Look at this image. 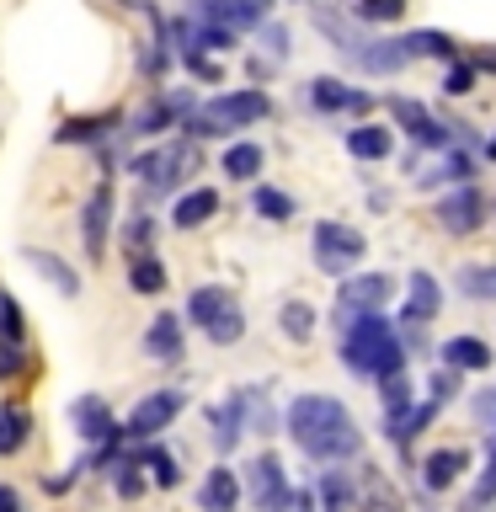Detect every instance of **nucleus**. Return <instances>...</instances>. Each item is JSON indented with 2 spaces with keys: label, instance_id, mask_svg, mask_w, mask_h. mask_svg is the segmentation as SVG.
<instances>
[{
  "label": "nucleus",
  "instance_id": "6e6552de",
  "mask_svg": "<svg viewBox=\"0 0 496 512\" xmlns=\"http://www.w3.org/2000/svg\"><path fill=\"white\" fill-rule=\"evenodd\" d=\"M267 11H272V0H192V22H208V27H224V32L262 27Z\"/></svg>",
  "mask_w": 496,
  "mask_h": 512
},
{
  "label": "nucleus",
  "instance_id": "7ed1b4c3",
  "mask_svg": "<svg viewBox=\"0 0 496 512\" xmlns=\"http://www.w3.org/2000/svg\"><path fill=\"white\" fill-rule=\"evenodd\" d=\"M267 112H272V96L256 91V86H246V91H219V96H208V102L192 107L176 128H182L187 139H219V134H235V128L262 123Z\"/></svg>",
  "mask_w": 496,
  "mask_h": 512
},
{
  "label": "nucleus",
  "instance_id": "72a5a7b5",
  "mask_svg": "<svg viewBox=\"0 0 496 512\" xmlns=\"http://www.w3.org/2000/svg\"><path fill=\"white\" fill-rule=\"evenodd\" d=\"M32 438V411L27 406H6L0 411V454H16Z\"/></svg>",
  "mask_w": 496,
  "mask_h": 512
},
{
  "label": "nucleus",
  "instance_id": "79ce46f5",
  "mask_svg": "<svg viewBox=\"0 0 496 512\" xmlns=\"http://www.w3.org/2000/svg\"><path fill=\"white\" fill-rule=\"evenodd\" d=\"M150 240H155V219L150 214H134V219H128V230H123V251L128 256H144V251H150Z\"/></svg>",
  "mask_w": 496,
  "mask_h": 512
},
{
  "label": "nucleus",
  "instance_id": "f704fd0d",
  "mask_svg": "<svg viewBox=\"0 0 496 512\" xmlns=\"http://www.w3.org/2000/svg\"><path fill=\"white\" fill-rule=\"evenodd\" d=\"M315 496H320V512H352V480H347L342 470H326V475H320Z\"/></svg>",
  "mask_w": 496,
  "mask_h": 512
},
{
  "label": "nucleus",
  "instance_id": "b1692460",
  "mask_svg": "<svg viewBox=\"0 0 496 512\" xmlns=\"http://www.w3.org/2000/svg\"><path fill=\"white\" fill-rule=\"evenodd\" d=\"M208 422H214V448L219 454H235V443L246 438V400H240V390L224 400V406H214Z\"/></svg>",
  "mask_w": 496,
  "mask_h": 512
},
{
  "label": "nucleus",
  "instance_id": "20e7f679",
  "mask_svg": "<svg viewBox=\"0 0 496 512\" xmlns=\"http://www.w3.org/2000/svg\"><path fill=\"white\" fill-rule=\"evenodd\" d=\"M128 171L139 176V198L144 192H176L187 182L192 171H198V144H160V150H144L128 160Z\"/></svg>",
  "mask_w": 496,
  "mask_h": 512
},
{
  "label": "nucleus",
  "instance_id": "6e6d98bb",
  "mask_svg": "<svg viewBox=\"0 0 496 512\" xmlns=\"http://www.w3.org/2000/svg\"><path fill=\"white\" fill-rule=\"evenodd\" d=\"M491 448H496V443H491Z\"/></svg>",
  "mask_w": 496,
  "mask_h": 512
},
{
  "label": "nucleus",
  "instance_id": "9d476101",
  "mask_svg": "<svg viewBox=\"0 0 496 512\" xmlns=\"http://www.w3.org/2000/svg\"><path fill=\"white\" fill-rule=\"evenodd\" d=\"M240 491H251V507H256V512H278L283 496H288L283 459H278V454H256V459L246 464V486H240Z\"/></svg>",
  "mask_w": 496,
  "mask_h": 512
},
{
  "label": "nucleus",
  "instance_id": "de8ad7c7",
  "mask_svg": "<svg viewBox=\"0 0 496 512\" xmlns=\"http://www.w3.org/2000/svg\"><path fill=\"white\" fill-rule=\"evenodd\" d=\"M262 48L272 59H288V27L283 22H262Z\"/></svg>",
  "mask_w": 496,
  "mask_h": 512
},
{
  "label": "nucleus",
  "instance_id": "58836bf2",
  "mask_svg": "<svg viewBox=\"0 0 496 512\" xmlns=\"http://www.w3.org/2000/svg\"><path fill=\"white\" fill-rule=\"evenodd\" d=\"M251 208H256L267 224H288V219H294V198H288L283 187H256V192H251Z\"/></svg>",
  "mask_w": 496,
  "mask_h": 512
},
{
  "label": "nucleus",
  "instance_id": "9b49d317",
  "mask_svg": "<svg viewBox=\"0 0 496 512\" xmlns=\"http://www.w3.org/2000/svg\"><path fill=\"white\" fill-rule=\"evenodd\" d=\"M112 208H118L112 182H96V192L86 198V208H80V240H86V262H96V267H102V251H107V235H112Z\"/></svg>",
  "mask_w": 496,
  "mask_h": 512
},
{
  "label": "nucleus",
  "instance_id": "8fccbe9b",
  "mask_svg": "<svg viewBox=\"0 0 496 512\" xmlns=\"http://www.w3.org/2000/svg\"><path fill=\"white\" fill-rule=\"evenodd\" d=\"M182 64H187V70L198 75V80H219V64L208 59V54H192V48H187V54H182Z\"/></svg>",
  "mask_w": 496,
  "mask_h": 512
},
{
  "label": "nucleus",
  "instance_id": "473e14b6",
  "mask_svg": "<svg viewBox=\"0 0 496 512\" xmlns=\"http://www.w3.org/2000/svg\"><path fill=\"white\" fill-rule=\"evenodd\" d=\"M203 331H208V342H214V347H235L240 336H246V310H240V299L224 304V310H219L214 320H208Z\"/></svg>",
  "mask_w": 496,
  "mask_h": 512
},
{
  "label": "nucleus",
  "instance_id": "c9c22d12",
  "mask_svg": "<svg viewBox=\"0 0 496 512\" xmlns=\"http://www.w3.org/2000/svg\"><path fill=\"white\" fill-rule=\"evenodd\" d=\"M358 512H406V507H400V496H395V486H390L384 475H363Z\"/></svg>",
  "mask_w": 496,
  "mask_h": 512
},
{
  "label": "nucleus",
  "instance_id": "1a4fd4ad",
  "mask_svg": "<svg viewBox=\"0 0 496 512\" xmlns=\"http://www.w3.org/2000/svg\"><path fill=\"white\" fill-rule=\"evenodd\" d=\"M390 118L406 128V134L422 144V150H454V128L438 123L422 102H411V96H390Z\"/></svg>",
  "mask_w": 496,
  "mask_h": 512
},
{
  "label": "nucleus",
  "instance_id": "09e8293b",
  "mask_svg": "<svg viewBox=\"0 0 496 512\" xmlns=\"http://www.w3.org/2000/svg\"><path fill=\"white\" fill-rule=\"evenodd\" d=\"M496 502V448H491V464H486V475H480V486H475V507H486Z\"/></svg>",
  "mask_w": 496,
  "mask_h": 512
},
{
  "label": "nucleus",
  "instance_id": "4468645a",
  "mask_svg": "<svg viewBox=\"0 0 496 512\" xmlns=\"http://www.w3.org/2000/svg\"><path fill=\"white\" fill-rule=\"evenodd\" d=\"M315 27L326 32V38H331V48H336L342 59H352V64H363L368 43H374V38H368V32H363L358 22H352L347 11H336V6H315Z\"/></svg>",
  "mask_w": 496,
  "mask_h": 512
},
{
  "label": "nucleus",
  "instance_id": "7c9ffc66",
  "mask_svg": "<svg viewBox=\"0 0 496 512\" xmlns=\"http://www.w3.org/2000/svg\"><path fill=\"white\" fill-rule=\"evenodd\" d=\"M230 299H235V294H230L224 283H203V288H192V294H187V320H192V326H208V320H214Z\"/></svg>",
  "mask_w": 496,
  "mask_h": 512
},
{
  "label": "nucleus",
  "instance_id": "c03bdc74",
  "mask_svg": "<svg viewBox=\"0 0 496 512\" xmlns=\"http://www.w3.org/2000/svg\"><path fill=\"white\" fill-rule=\"evenodd\" d=\"M379 400H384V411H400V406H411V379H406V374H390V379H379Z\"/></svg>",
  "mask_w": 496,
  "mask_h": 512
},
{
  "label": "nucleus",
  "instance_id": "5fc2aeb1",
  "mask_svg": "<svg viewBox=\"0 0 496 512\" xmlns=\"http://www.w3.org/2000/svg\"><path fill=\"white\" fill-rule=\"evenodd\" d=\"M470 64H475V70H496V48H480Z\"/></svg>",
  "mask_w": 496,
  "mask_h": 512
},
{
  "label": "nucleus",
  "instance_id": "f8f14e48",
  "mask_svg": "<svg viewBox=\"0 0 496 512\" xmlns=\"http://www.w3.org/2000/svg\"><path fill=\"white\" fill-rule=\"evenodd\" d=\"M438 224L448 235H475L480 224H486V198H480V187L464 182V187L448 192V198L438 203Z\"/></svg>",
  "mask_w": 496,
  "mask_h": 512
},
{
  "label": "nucleus",
  "instance_id": "864d4df0",
  "mask_svg": "<svg viewBox=\"0 0 496 512\" xmlns=\"http://www.w3.org/2000/svg\"><path fill=\"white\" fill-rule=\"evenodd\" d=\"M0 512H27V507H22V491H16V486H0Z\"/></svg>",
  "mask_w": 496,
  "mask_h": 512
},
{
  "label": "nucleus",
  "instance_id": "f257e3e1",
  "mask_svg": "<svg viewBox=\"0 0 496 512\" xmlns=\"http://www.w3.org/2000/svg\"><path fill=\"white\" fill-rule=\"evenodd\" d=\"M283 427L299 443V454H310L315 464L358 459L363 448V427L352 422V411L336 395H294V406L283 411Z\"/></svg>",
  "mask_w": 496,
  "mask_h": 512
},
{
  "label": "nucleus",
  "instance_id": "a18cd8bd",
  "mask_svg": "<svg viewBox=\"0 0 496 512\" xmlns=\"http://www.w3.org/2000/svg\"><path fill=\"white\" fill-rule=\"evenodd\" d=\"M27 368V347L22 342H0V384H11Z\"/></svg>",
  "mask_w": 496,
  "mask_h": 512
},
{
  "label": "nucleus",
  "instance_id": "aec40b11",
  "mask_svg": "<svg viewBox=\"0 0 496 512\" xmlns=\"http://www.w3.org/2000/svg\"><path fill=\"white\" fill-rule=\"evenodd\" d=\"M22 256H27V267L38 272L43 283H54V288H59L64 299H75V294H80V272H75L70 262H64V256H54V251H43V246H27Z\"/></svg>",
  "mask_w": 496,
  "mask_h": 512
},
{
  "label": "nucleus",
  "instance_id": "4c0bfd02",
  "mask_svg": "<svg viewBox=\"0 0 496 512\" xmlns=\"http://www.w3.org/2000/svg\"><path fill=\"white\" fill-rule=\"evenodd\" d=\"M112 486H118L123 502H139V496H144V486H150V480H144V464H139V443L128 448V459L112 470Z\"/></svg>",
  "mask_w": 496,
  "mask_h": 512
},
{
  "label": "nucleus",
  "instance_id": "a878e982",
  "mask_svg": "<svg viewBox=\"0 0 496 512\" xmlns=\"http://www.w3.org/2000/svg\"><path fill=\"white\" fill-rule=\"evenodd\" d=\"M139 464H144V480L160 491H171V486H182V464H176L171 448H160V443H139Z\"/></svg>",
  "mask_w": 496,
  "mask_h": 512
},
{
  "label": "nucleus",
  "instance_id": "603ef678",
  "mask_svg": "<svg viewBox=\"0 0 496 512\" xmlns=\"http://www.w3.org/2000/svg\"><path fill=\"white\" fill-rule=\"evenodd\" d=\"M70 486H75V470H70V475H48V480H43V491H48V496H64Z\"/></svg>",
  "mask_w": 496,
  "mask_h": 512
},
{
  "label": "nucleus",
  "instance_id": "f3484780",
  "mask_svg": "<svg viewBox=\"0 0 496 512\" xmlns=\"http://www.w3.org/2000/svg\"><path fill=\"white\" fill-rule=\"evenodd\" d=\"M198 507H203V512H235V507H240V475L230 470V464H214V470L203 475Z\"/></svg>",
  "mask_w": 496,
  "mask_h": 512
},
{
  "label": "nucleus",
  "instance_id": "a19ab883",
  "mask_svg": "<svg viewBox=\"0 0 496 512\" xmlns=\"http://www.w3.org/2000/svg\"><path fill=\"white\" fill-rule=\"evenodd\" d=\"M240 400H246V427L251 432H278V411H272V400H267V390H240Z\"/></svg>",
  "mask_w": 496,
  "mask_h": 512
},
{
  "label": "nucleus",
  "instance_id": "c85d7f7f",
  "mask_svg": "<svg viewBox=\"0 0 496 512\" xmlns=\"http://www.w3.org/2000/svg\"><path fill=\"white\" fill-rule=\"evenodd\" d=\"M400 48H406V59H459L454 38H448V32H438V27L406 32V38H400Z\"/></svg>",
  "mask_w": 496,
  "mask_h": 512
},
{
  "label": "nucleus",
  "instance_id": "ea45409f",
  "mask_svg": "<svg viewBox=\"0 0 496 512\" xmlns=\"http://www.w3.org/2000/svg\"><path fill=\"white\" fill-rule=\"evenodd\" d=\"M406 16V0H352V22L363 27H384V22H400Z\"/></svg>",
  "mask_w": 496,
  "mask_h": 512
},
{
  "label": "nucleus",
  "instance_id": "cd10ccee",
  "mask_svg": "<svg viewBox=\"0 0 496 512\" xmlns=\"http://www.w3.org/2000/svg\"><path fill=\"white\" fill-rule=\"evenodd\" d=\"M390 150H395V134H390V128H379V123L347 128V155H352V160H384Z\"/></svg>",
  "mask_w": 496,
  "mask_h": 512
},
{
  "label": "nucleus",
  "instance_id": "f03ea898",
  "mask_svg": "<svg viewBox=\"0 0 496 512\" xmlns=\"http://www.w3.org/2000/svg\"><path fill=\"white\" fill-rule=\"evenodd\" d=\"M342 363L363 379H390L406 374V347H400V331L379 315H358L342 326Z\"/></svg>",
  "mask_w": 496,
  "mask_h": 512
},
{
  "label": "nucleus",
  "instance_id": "49530a36",
  "mask_svg": "<svg viewBox=\"0 0 496 512\" xmlns=\"http://www.w3.org/2000/svg\"><path fill=\"white\" fill-rule=\"evenodd\" d=\"M443 91H448V96H464V91H475V64H470V59H454V70H448Z\"/></svg>",
  "mask_w": 496,
  "mask_h": 512
},
{
  "label": "nucleus",
  "instance_id": "bb28decb",
  "mask_svg": "<svg viewBox=\"0 0 496 512\" xmlns=\"http://www.w3.org/2000/svg\"><path fill=\"white\" fill-rule=\"evenodd\" d=\"M267 166V150L262 144H251V139H235L230 150H224V160H219V171L230 176V182H256V171Z\"/></svg>",
  "mask_w": 496,
  "mask_h": 512
},
{
  "label": "nucleus",
  "instance_id": "e433bc0d",
  "mask_svg": "<svg viewBox=\"0 0 496 512\" xmlns=\"http://www.w3.org/2000/svg\"><path fill=\"white\" fill-rule=\"evenodd\" d=\"M278 326H283L288 342H310V336H315V310L304 299H288L278 310Z\"/></svg>",
  "mask_w": 496,
  "mask_h": 512
},
{
  "label": "nucleus",
  "instance_id": "393cba45",
  "mask_svg": "<svg viewBox=\"0 0 496 512\" xmlns=\"http://www.w3.org/2000/svg\"><path fill=\"white\" fill-rule=\"evenodd\" d=\"M443 363L454 368V374H480V368H491V347L480 342V336H448L443 342Z\"/></svg>",
  "mask_w": 496,
  "mask_h": 512
},
{
  "label": "nucleus",
  "instance_id": "39448f33",
  "mask_svg": "<svg viewBox=\"0 0 496 512\" xmlns=\"http://www.w3.org/2000/svg\"><path fill=\"white\" fill-rule=\"evenodd\" d=\"M310 256L326 278H347V272H358V262L368 256V240H363V230H352L342 219H320L315 235H310Z\"/></svg>",
  "mask_w": 496,
  "mask_h": 512
},
{
  "label": "nucleus",
  "instance_id": "c756f323",
  "mask_svg": "<svg viewBox=\"0 0 496 512\" xmlns=\"http://www.w3.org/2000/svg\"><path fill=\"white\" fill-rule=\"evenodd\" d=\"M128 288H134V294H144V299H155L160 288H166V267H160L155 251L128 256Z\"/></svg>",
  "mask_w": 496,
  "mask_h": 512
},
{
  "label": "nucleus",
  "instance_id": "4be33fe9",
  "mask_svg": "<svg viewBox=\"0 0 496 512\" xmlns=\"http://www.w3.org/2000/svg\"><path fill=\"white\" fill-rule=\"evenodd\" d=\"M432 416H438V406L432 400H411V406H400V411H384V438H390L395 448H406L416 432H422Z\"/></svg>",
  "mask_w": 496,
  "mask_h": 512
},
{
  "label": "nucleus",
  "instance_id": "2eb2a0df",
  "mask_svg": "<svg viewBox=\"0 0 496 512\" xmlns=\"http://www.w3.org/2000/svg\"><path fill=\"white\" fill-rule=\"evenodd\" d=\"M310 107L315 112H368V107H374V96L358 91V86H342L336 75H315L310 80Z\"/></svg>",
  "mask_w": 496,
  "mask_h": 512
},
{
  "label": "nucleus",
  "instance_id": "a211bd4d",
  "mask_svg": "<svg viewBox=\"0 0 496 512\" xmlns=\"http://www.w3.org/2000/svg\"><path fill=\"white\" fill-rule=\"evenodd\" d=\"M438 310H443V288H438V278L416 267L411 278H406V320H411V326H427V320L438 315Z\"/></svg>",
  "mask_w": 496,
  "mask_h": 512
},
{
  "label": "nucleus",
  "instance_id": "2f4dec72",
  "mask_svg": "<svg viewBox=\"0 0 496 512\" xmlns=\"http://www.w3.org/2000/svg\"><path fill=\"white\" fill-rule=\"evenodd\" d=\"M459 294L475 299V304H496V262H475V267H459Z\"/></svg>",
  "mask_w": 496,
  "mask_h": 512
},
{
  "label": "nucleus",
  "instance_id": "5701e85b",
  "mask_svg": "<svg viewBox=\"0 0 496 512\" xmlns=\"http://www.w3.org/2000/svg\"><path fill=\"white\" fill-rule=\"evenodd\" d=\"M464 470H470V454H464V448H432V454L422 459V486L427 491H448Z\"/></svg>",
  "mask_w": 496,
  "mask_h": 512
},
{
  "label": "nucleus",
  "instance_id": "3c124183",
  "mask_svg": "<svg viewBox=\"0 0 496 512\" xmlns=\"http://www.w3.org/2000/svg\"><path fill=\"white\" fill-rule=\"evenodd\" d=\"M278 512H315V491L288 486V496H283V507H278Z\"/></svg>",
  "mask_w": 496,
  "mask_h": 512
},
{
  "label": "nucleus",
  "instance_id": "37998d69",
  "mask_svg": "<svg viewBox=\"0 0 496 512\" xmlns=\"http://www.w3.org/2000/svg\"><path fill=\"white\" fill-rule=\"evenodd\" d=\"M22 336H27L22 310H16V299H11V294H0V342H22Z\"/></svg>",
  "mask_w": 496,
  "mask_h": 512
},
{
  "label": "nucleus",
  "instance_id": "6ab92c4d",
  "mask_svg": "<svg viewBox=\"0 0 496 512\" xmlns=\"http://www.w3.org/2000/svg\"><path fill=\"white\" fill-rule=\"evenodd\" d=\"M118 123H123V112H118V107L86 112V118H64V123H59V144H102Z\"/></svg>",
  "mask_w": 496,
  "mask_h": 512
},
{
  "label": "nucleus",
  "instance_id": "423d86ee",
  "mask_svg": "<svg viewBox=\"0 0 496 512\" xmlns=\"http://www.w3.org/2000/svg\"><path fill=\"white\" fill-rule=\"evenodd\" d=\"M390 294H395L390 272H347L342 288H336V326H347L358 315H379Z\"/></svg>",
  "mask_w": 496,
  "mask_h": 512
},
{
  "label": "nucleus",
  "instance_id": "0eeeda50",
  "mask_svg": "<svg viewBox=\"0 0 496 512\" xmlns=\"http://www.w3.org/2000/svg\"><path fill=\"white\" fill-rule=\"evenodd\" d=\"M182 411H187V390H176V384H171V390H150L134 411H128L123 438H128V443H150V438H160V432H166Z\"/></svg>",
  "mask_w": 496,
  "mask_h": 512
},
{
  "label": "nucleus",
  "instance_id": "ddd939ff",
  "mask_svg": "<svg viewBox=\"0 0 496 512\" xmlns=\"http://www.w3.org/2000/svg\"><path fill=\"white\" fill-rule=\"evenodd\" d=\"M70 422H75V432H80V438H86L91 448L123 438V422L112 416V406H107L102 395H80L75 406H70ZM123 443H128V438H123Z\"/></svg>",
  "mask_w": 496,
  "mask_h": 512
},
{
  "label": "nucleus",
  "instance_id": "412c9836",
  "mask_svg": "<svg viewBox=\"0 0 496 512\" xmlns=\"http://www.w3.org/2000/svg\"><path fill=\"white\" fill-rule=\"evenodd\" d=\"M214 214H219V192L214 187H192V192H182V198L171 203V224H176V230H203Z\"/></svg>",
  "mask_w": 496,
  "mask_h": 512
},
{
  "label": "nucleus",
  "instance_id": "dca6fc26",
  "mask_svg": "<svg viewBox=\"0 0 496 512\" xmlns=\"http://www.w3.org/2000/svg\"><path fill=\"white\" fill-rule=\"evenodd\" d=\"M187 352V326H182V315H155L150 320V331H144V358H155V363H176Z\"/></svg>",
  "mask_w": 496,
  "mask_h": 512
}]
</instances>
